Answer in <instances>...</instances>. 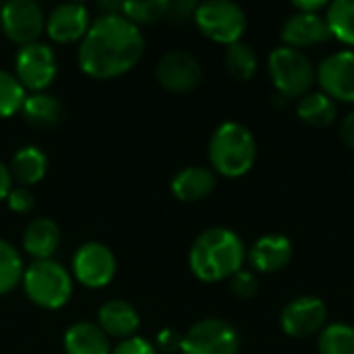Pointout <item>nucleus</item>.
I'll list each match as a JSON object with an SVG mask.
<instances>
[{"mask_svg": "<svg viewBox=\"0 0 354 354\" xmlns=\"http://www.w3.org/2000/svg\"><path fill=\"white\" fill-rule=\"evenodd\" d=\"M145 48L139 27L120 12L97 17L79 46V66L95 79H110L131 71Z\"/></svg>", "mask_w": 354, "mask_h": 354, "instance_id": "f257e3e1", "label": "nucleus"}, {"mask_svg": "<svg viewBox=\"0 0 354 354\" xmlns=\"http://www.w3.org/2000/svg\"><path fill=\"white\" fill-rule=\"evenodd\" d=\"M245 261V243L230 228L203 230L189 253V266L193 274L203 282H220L241 272Z\"/></svg>", "mask_w": 354, "mask_h": 354, "instance_id": "f03ea898", "label": "nucleus"}, {"mask_svg": "<svg viewBox=\"0 0 354 354\" xmlns=\"http://www.w3.org/2000/svg\"><path fill=\"white\" fill-rule=\"evenodd\" d=\"M257 158V143L253 133L241 122H222L209 139L212 166L230 178L247 174Z\"/></svg>", "mask_w": 354, "mask_h": 354, "instance_id": "7ed1b4c3", "label": "nucleus"}, {"mask_svg": "<svg viewBox=\"0 0 354 354\" xmlns=\"http://www.w3.org/2000/svg\"><path fill=\"white\" fill-rule=\"evenodd\" d=\"M268 71L276 89L282 93V97L288 100H301L303 95H307L317 77L309 56L303 50L290 46H280L272 50V54L268 56Z\"/></svg>", "mask_w": 354, "mask_h": 354, "instance_id": "20e7f679", "label": "nucleus"}, {"mask_svg": "<svg viewBox=\"0 0 354 354\" xmlns=\"http://www.w3.org/2000/svg\"><path fill=\"white\" fill-rule=\"evenodd\" d=\"M23 288L29 301L37 307L58 309L71 299L73 280L58 261L39 259L23 272Z\"/></svg>", "mask_w": 354, "mask_h": 354, "instance_id": "39448f33", "label": "nucleus"}, {"mask_svg": "<svg viewBox=\"0 0 354 354\" xmlns=\"http://www.w3.org/2000/svg\"><path fill=\"white\" fill-rule=\"evenodd\" d=\"M195 23L214 41L220 44H234L241 41L247 29V15L245 10L230 0H207L195 8Z\"/></svg>", "mask_w": 354, "mask_h": 354, "instance_id": "423d86ee", "label": "nucleus"}, {"mask_svg": "<svg viewBox=\"0 0 354 354\" xmlns=\"http://www.w3.org/2000/svg\"><path fill=\"white\" fill-rule=\"evenodd\" d=\"M239 332L224 319H201L189 328L180 342L183 354H239Z\"/></svg>", "mask_w": 354, "mask_h": 354, "instance_id": "0eeeda50", "label": "nucleus"}, {"mask_svg": "<svg viewBox=\"0 0 354 354\" xmlns=\"http://www.w3.org/2000/svg\"><path fill=\"white\" fill-rule=\"evenodd\" d=\"M17 79L25 89H33L35 93L46 89L56 77V56L50 46L33 41L19 50L15 58Z\"/></svg>", "mask_w": 354, "mask_h": 354, "instance_id": "6e6552de", "label": "nucleus"}, {"mask_svg": "<svg viewBox=\"0 0 354 354\" xmlns=\"http://www.w3.org/2000/svg\"><path fill=\"white\" fill-rule=\"evenodd\" d=\"M2 31L17 44H33L46 27L41 6L33 0H10L0 10Z\"/></svg>", "mask_w": 354, "mask_h": 354, "instance_id": "1a4fd4ad", "label": "nucleus"}, {"mask_svg": "<svg viewBox=\"0 0 354 354\" xmlns=\"http://www.w3.org/2000/svg\"><path fill=\"white\" fill-rule=\"evenodd\" d=\"M73 270L81 284L102 288L110 284L116 274V257L102 243H85L73 257Z\"/></svg>", "mask_w": 354, "mask_h": 354, "instance_id": "9d476101", "label": "nucleus"}, {"mask_svg": "<svg viewBox=\"0 0 354 354\" xmlns=\"http://www.w3.org/2000/svg\"><path fill=\"white\" fill-rule=\"evenodd\" d=\"M156 77L162 87L168 91L185 93L195 89L201 83L203 68L201 62L185 50H170L166 52L156 66Z\"/></svg>", "mask_w": 354, "mask_h": 354, "instance_id": "9b49d317", "label": "nucleus"}, {"mask_svg": "<svg viewBox=\"0 0 354 354\" xmlns=\"http://www.w3.org/2000/svg\"><path fill=\"white\" fill-rule=\"evenodd\" d=\"M328 307L317 297H297L280 313L282 330L292 338H307L324 330Z\"/></svg>", "mask_w": 354, "mask_h": 354, "instance_id": "f8f14e48", "label": "nucleus"}, {"mask_svg": "<svg viewBox=\"0 0 354 354\" xmlns=\"http://www.w3.org/2000/svg\"><path fill=\"white\" fill-rule=\"evenodd\" d=\"M326 95L354 104V50L334 52L315 71Z\"/></svg>", "mask_w": 354, "mask_h": 354, "instance_id": "ddd939ff", "label": "nucleus"}, {"mask_svg": "<svg viewBox=\"0 0 354 354\" xmlns=\"http://www.w3.org/2000/svg\"><path fill=\"white\" fill-rule=\"evenodd\" d=\"M280 37L286 41L290 48H305V46H315L324 44L332 37L330 27L326 23V17L319 12H292L280 31Z\"/></svg>", "mask_w": 354, "mask_h": 354, "instance_id": "4468645a", "label": "nucleus"}, {"mask_svg": "<svg viewBox=\"0 0 354 354\" xmlns=\"http://www.w3.org/2000/svg\"><path fill=\"white\" fill-rule=\"evenodd\" d=\"M89 12L83 4L79 2H64L58 4L48 21H46V31L54 41L66 44L75 39H83L87 29H89Z\"/></svg>", "mask_w": 354, "mask_h": 354, "instance_id": "2eb2a0df", "label": "nucleus"}, {"mask_svg": "<svg viewBox=\"0 0 354 354\" xmlns=\"http://www.w3.org/2000/svg\"><path fill=\"white\" fill-rule=\"evenodd\" d=\"M292 257V243L284 234H263L259 236L253 247L249 249V261L259 272H278L282 270Z\"/></svg>", "mask_w": 354, "mask_h": 354, "instance_id": "dca6fc26", "label": "nucleus"}, {"mask_svg": "<svg viewBox=\"0 0 354 354\" xmlns=\"http://www.w3.org/2000/svg\"><path fill=\"white\" fill-rule=\"evenodd\" d=\"M97 319H100V328L106 332V336H116V338H124V340L133 338L141 326L137 309L122 299L106 301L97 311Z\"/></svg>", "mask_w": 354, "mask_h": 354, "instance_id": "f3484780", "label": "nucleus"}, {"mask_svg": "<svg viewBox=\"0 0 354 354\" xmlns=\"http://www.w3.org/2000/svg\"><path fill=\"white\" fill-rule=\"evenodd\" d=\"M60 245V228L50 218H35L27 224L23 232V247L25 251L39 259H50Z\"/></svg>", "mask_w": 354, "mask_h": 354, "instance_id": "a211bd4d", "label": "nucleus"}, {"mask_svg": "<svg viewBox=\"0 0 354 354\" xmlns=\"http://www.w3.org/2000/svg\"><path fill=\"white\" fill-rule=\"evenodd\" d=\"M64 351L66 354H112L106 332L89 322H79L66 330Z\"/></svg>", "mask_w": 354, "mask_h": 354, "instance_id": "6ab92c4d", "label": "nucleus"}, {"mask_svg": "<svg viewBox=\"0 0 354 354\" xmlns=\"http://www.w3.org/2000/svg\"><path fill=\"white\" fill-rule=\"evenodd\" d=\"M172 193L180 201H199L216 187V174L203 166H189L172 178Z\"/></svg>", "mask_w": 354, "mask_h": 354, "instance_id": "aec40b11", "label": "nucleus"}, {"mask_svg": "<svg viewBox=\"0 0 354 354\" xmlns=\"http://www.w3.org/2000/svg\"><path fill=\"white\" fill-rule=\"evenodd\" d=\"M10 176L21 183V187H29V185H35L39 183L44 176H46V170H48V158L46 153L35 147V145H25L21 147L12 160H10Z\"/></svg>", "mask_w": 354, "mask_h": 354, "instance_id": "412c9836", "label": "nucleus"}, {"mask_svg": "<svg viewBox=\"0 0 354 354\" xmlns=\"http://www.w3.org/2000/svg\"><path fill=\"white\" fill-rule=\"evenodd\" d=\"M21 110L25 114V120L33 127H54L62 118V104L58 102V97L41 91L27 95Z\"/></svg>", "mask_w": 354, "mask_h": 354, "instance_id": "4be33fe9", "label": "nucleus"}, {"mask_svg": "<svg viewBox=\"0 0 354 354\" xmlns=\"http://www.w3.org/2000/svg\"><path fill=\"white\" fill-rule=\"evenodd\" d=\"M336 112H338L336 102L330 95H326L324 91L307 93L297 104L299 118L313 127H328L330 122L336 120Z\"/></svg>", "mask_w": 354, "mask_h": 354, "instance_id": "5701e85b", "label": "nucleus"}, {"mask_svg": "<svg viewBox=\"0 0 354 354\" xmlns=\"http://www.w3.org/2000/svg\"><path fill=\"white\" fill-rule=\"evenodd\" d=\"M326 23L334 37L354 46V0H334L328 4Z\"/></svg>", "mask_w": 354, "mask_h": 354, "instance_id": "b1692460", "label": "nucleus"}, {"mask_svg": "<svg viewBox=\"0 0 354 354\" xmlns=\"http://www.w3.org/2000/svg\"><path fill=\"white\" fill-rule=\"evenodd\" d=\"M224 62H226V68L230 71V75H234L241 81H249L257 73V54L243 39L230 44L226 48Z\"/></svg>", "mask_w": 354, "mask_h": 354, "instance_id": "393cba45", "label": "nucleus"}, {"mask_svg": "<svg viewBox=\"0 0 354 354\" xmlns=\"http://www.w3.org/2000/svg\"><path fill=\"white\" fill-rule=\"evenodd\" d=\"M319 354H354V328L348 324H330L317 340Z\"/></svg>", "mask_w": 354, "mask_h": 354, "instance_id": "a878e982", "label": "nucleus"}, {"mask_svg": "<svg viewBox=\"0 0 354 354\" xmlns=\"http://www.w3.org/2000/svg\"><path fill=\"white\" fill-rule=\"evenodd\" d=\"M21 278H23V263L17 249L10 243L0 241V295L12 290L21 282Z\"/></svg>", "mask_w": 354, "mask_h": 354, "instance_id": "bb28decb", "label": "nucleus"}, {"mask_svg": "<svg viewBox=\"0 0 354 354\" xmlns=\"http://www.w3.org/2000/svg\"><path fill=\"white\" fill-rule=\"evenodd\" d=\"M25 97V87L19 83V79L0 68V118H8L21 110Z\"/></svg>", "mask_w": 354, "mask_h": 354, "instance_id": "cd10ccee", "label": "nucleus"}, {"mask_svg": "<svg viewBox=\"0 0 354 354\" xmlns=\"http://www.w3.org/2000/svg\"><path fill=\"white\" fill-rule=\"evenodd\" d=\"M170 10L168 0H133L122 2V15L131 19L135 25L139 23H156L162 17H166Z\"/></svg>", "mask_w": 354, "mask_h": 354, "instance_id": "c85d7f7f", "label": "nucleus"}, {"mask_svg": "<svg viewBox=\"0 0 354 354\" xmlns=\"http://www.w3.org/2000/svg\"><path fill=\"white\" fill-rule=\"evenodd\" d=\"M230 286H232V292L236 297H241V299H251L259 290V284H257L255 276L251 272H243V270L232 276Z\"/></svg>", "mask_w": 354, "mask_h": 354, "instance_id": "c756f323", "label": "nucleus"}, {"mask_svg": "<svg viewBox=\"0 0 354 354\" xmlns=\"http://www.w3.org/2000/svg\"><path fill=\"white\" fill-rule=\"evenodd\" d=\"M6 201H8V207L12 212H19V214H25V212L33 209V205H35V197H33V193L27 187L10 189Z\"/></svg>", "mask_w": 354, "mask_h": 354, "instance_id": "7c9ffc66", "label": "nucleus"}, {"mask_svg": "<svg viewBox=\"0 0 354 354\" xmlns=\"http://www.w3.org/2000/svg\"><path fill=\"white\" fill-rule=\"evenodd\" d=\"M112 354H158L156 348L145 340V338H139V336H133V338H127L122 340Z\"/></svg>", "mask_w": 354, "mask_h": 354, "instance_id": "2f4dec72", "label": "nucleus"}, {"mask_svg": "<svg viewBox=\"0 0 354 354\" xmlns=\"http://www.w3.org/2000/svg\"><path fill=\"white\" fill-rule=\"evenodd\" d=\"M340 137H342V141H344L348 147H353L354 149V110H351V112L342 118V122H340Z\"/></svg>", "mask_w": 354, "mask_h": 354, "instance_id": "473e14b6", "label": "nucleus"}, {"mask_svg": "<svg viewBox=\"0 0 354 354\" xmlns=\"http://www.w3.org/2000/svg\"><path fill=\"white\" fill-rule=\"evenodd\" d=\"M158 342H160V346H164V351H176V348H180L183 338L174 330H164L158 336Z\"/></svg>", "mask_w": 354, "mask_h": 354, "instance_id": "72a5a7b5", "label": "nucleus"}, {"mask_svg": "<svg viewBox=\"0 0 354 354\" xmlns=\"http://www.w3.org/2000/svg\"><path fill=\"white\" fill-rule=\"evenodd\" d=\"M292 6L299 12H319L322 8H328V2L326 0H297L292 2Z\"/></svg>", "mask_w": 354, "mask_h": 354, "instance_id": "f704fd0d", "label": "nucleus"}, {"mask_svg": "<svg viewBox=\"0 0 354 354\" xmlns=\"http://www.w3.org/2000/svg\"><path fill=\"white\" fill-rule=\"evenodd\" d=\"M10 183H12V176H10L8 166H4V164L0 162V201L8 197V193H10V189H12Z\"/></svg>", "mask_w": 354, "mask_h": 354, "instance_id": "c9c22d12", "label": "nucleus"}]
</instances>
